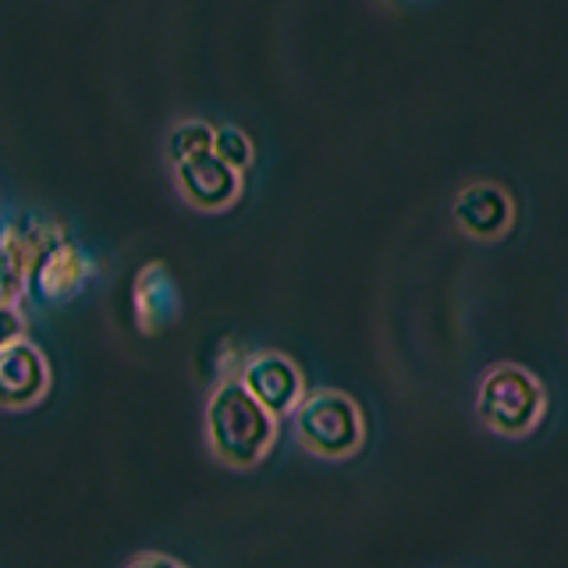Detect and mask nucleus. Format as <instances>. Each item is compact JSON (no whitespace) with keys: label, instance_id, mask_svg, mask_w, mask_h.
Returning <instances> with one entry per match:
<instances>
[{"label":"nucleus","instance_id":"ddd939ff","mask_svg":"<svg viewBox=\"0 0 568 568\" xmlns=\"http://www.w3.org/2000/svg\"><path fill=\"white\" fill-rule=\"evenodd\" d=\"M124 568H189V565L164 555V550H142V555H135Z\"/></svg>","mask_w":568,"mask_h":568},{"label":"nucleus","instance_id":"f03ea898","mask_svg":"<svg viewBox=\"0 0 568 568\" xmlns=\"http://www.w3.org/2000/svg\"><path fill=\"white\" fill-rule=\"evenodd\" d=\"M292 430L302 452L316 458L342 462L352 458L366 440L363 408L345 390H306L292 408Z\"/></svg>","mask_w":568,"mask_h":568},{"label":"nucleus","instance_id":"0eeeda50","mask_svg":"<svg viewBox=\"0 0 568 568\" xmlns=\"http://www.w3.org/2000/svg\"><path fill=\"white\" fill-rule=\"evenodd\" d=\"M174 182L182 200L203 213L227 210L242 192V174L227 168L217 153H203L185 160V164H174Z\"/></svg>","mask_w":568,"mask_h":568},{"label":"nucleus","instance_id":"39448f33","mask_svg":"<svg viewBox=\"0 0 568 568\" xmlns=\"http://www.w3.org/2000/svg\"><path fill=\"white\" fill-rule=\"evenodd\" d=\"M242 387L253 395L266 413L284 419L292 416V408L306 395V377H302L298 363L284 352H253L245 355L239 369Z\"/></svg>","mask_w":568,"mask_h":568},{"label":"nucleus","instance_id":"9d476101","mask_svg":"<svg viewBox=\"0 0 568 568\" xmlns=\"http://www.w3.org/2000/svg\"><path fill=\"white\" fill-rule=\"evenodd\" d=\"M213 153V124L200 121V118H185L178 121L171 135H168V156L171 164H185L192 156Z\"/></svg>","mask_w":568,"mask_h":568},{"label":"nucleus","instance_id":"6e6552de","mask_svg":"<svg viewBox=\"0 0 568 568\" xmlns=\"http://www.w3.org/2000/svg\"><path fill=\"white\" fill-rule=\"evenodd\" d=\"M455 224L476 242H497L515 224V200L494 182H469L452 203Z\"/></svg>","mask_w":568,"mask_h":568},{"label":"nucleus","instance_id":"423d86ee","mask_svg":"<svg viewBox=\"0 0 568 568\" xmlns=\"http://www.w3.org/2000/svg\"><path fill=\"white\" fill-rule=\"evenodd\" d=\"M50 390V363L47 355L26 337L0 348V408L22 413L47 398Z\"/></svg>","mask_w":568,"mask_h":568},{"label":"nucleus","instance_id":"f257e3e1","mask_svg":"<svg viewBox=\"0 0 568 568\" xmlns=\"http://www.w3.org/2000/svg\"><path fill=\"white\" fill-rule=\"evenodd\" d=\"M206 448L224 469H256L271 455L281 419L248 395L239 377H221L206 398Z\"/></svg>","mask_w":568,"mask_h":568},{"label":"nucleus","instance_id":"7ed1b4c3","mask_svg":"<svg viewBox=\"0 0 568 568\" xmlns=\"http://www.w3.org/2000/svg\"><path fill=\"white\" fill-rule=\"evenodd\" d=\"M547 413V390L529 369L501 363L484 373L476 390V419L497 437H526Z\"/></svg>","mask_w":568,"mask_h":568},{"label":"nucleus","instance_id":"20e7f679","mask_svg":"<svg viewBox=\"0 0 568 568\" xmlns=\"http://www.w3.org/2000/svg\"><path fill=\"white\" fill-rule=\"evenodd\" d=\"M89 277H93V256L75 239L58 235L32 256L26 292L36 302H64L79 295Z\"/></svg>","mask_w":568,"mask_h":568},{"label":"nucleus","instance_id":"1a4fd4ad","mask_svg":"<svg viewBox=\"0 0 568 568\" xmlns=\"http://www.w3.org/2000/svg\"><path fill=\"white\" fill-rule=\"evenodd\" d=\"M132 310L142 334H160L178 316V284L168 263H146L132 284Z\"/></svg>","mask_w":568,"mask_h":568},{"label":"nucleus","instance_id":"9b49d317","mask_svg":"<svg viewBox=\"0 0 568 568\" xmlns=\"http://www.w3.org/2000/svg\"><path fill=\"white\" fill-rule=\"evenodd\" d=\"M213 153H217L227 168H235L239 174L253 168V142L235 124H224V129H213Z\"/></svg>","mask_w":568,"mask_h":568},{"label":"nucleus","instance_id":"f8f14e48","mask_svg":"<svg viewBox=\"0 0 568 568\" xmlns=\"http://www.w3.org/2000/svg\"><path fill=\"white\" fill-rule=\"evenodd\" d=\"M26 337V316L18 306H0V348Z\"/></svg>","mask_w":568,"mask_h":568}]
</instances>
